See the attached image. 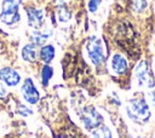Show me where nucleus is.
<instances>
[{
	"label": "nucleus",
	"instance_id": "nucleus-1",
	"mask_svg": "<svg viewBox=\"0 0 155 138\" xmlns=\"http://www.w3.org/2000/svg\"><path fill=\"white\" fill-rule=\"evenodd\" d=\"M115 40L120 47H122L130 56H138L139 48L136 42V31L133 30L132 25L128 22H121L116 27Z\"/></svg>",
	"mask_w": 155,
	"mask_h": 138
},
{
	"label": "nucleus",
	"instance_id": "nucleus-2",
	"mask_svg": "<svg viewBox=\"0 0 155 138\" xmlns=\"http://www.w3.org/2000/svg\"><path fill=\"white\" fill-rule=\"evenodd\" d=\"M127 116L136 123H145L149 121L151 116L150 108L147 100L143 97H134L132 98L126 107Z\"/></svg>",
	"mask_w": 155,
	"mask_h": 138
},
{
	"label": "nucleus",
	"instance_id": "nucleus-3",
	"mask_svg": "<svg viewBox=\"0 0 155 138\" xmlns=\"http://www.w3.org/2000/svg\"><path fill=\"white\" fill-rule=\"evenodd\" d=\"M86 52L90 61L94 65H101L105 61V50L101 39L97 36H90L86 41Z\"/></svg>",
	"mask_w": 155,
	"mask_h": 138
},
{
	"label": "nucleus",
	"instance_id": "nucleus-4",
	"mask_svg": "<svg viewBox=\"0 0 155 138\" xmlns=\"http://www.w3.org/2000/svg\"><path fill=\"white\" fill-rule=\"evenodd\" d=\"M19 1L18 0H4L1 5L0 21L6 25H13L21 21V15L18 12Z\"/></svg>",
	"mask_w": 155,
	"mask_h": 138
},
{
	"label": "nucleus",
	"instance_id": "nucleus-5",
	"mask_svg": "<svg viewBox=\"0 0 155 138\" xmlns=\"http://www.w3.org/2000/svg\"><path fill=\"white\" fill-rule=\"evenodd\" d=\"M80 119H81L84 127L87 131H94L96 128H98L103 123V116L92 105H87V107L81 109Z\"/></svg>",
	"mask_w": 155,
	"mask_h": 138
},
{
	"label": "nucleus",
	"instance_id": "nucleus-6",
	"mask_svg": "<svg viewBox=\"0 0 155 138\" xmlns=\"http://www.w3.org/2000/svg\"><path fill=\"white\" fill-rule=\"evenodd\" d=\"M134 75L137 79V82L139 86L142 87H147V88H153L155 85V77L154 74L151 71V68L149 65V63L147 61H140L136 69H134Z\"/></svg>",
	"mask_w": 155,
	"mask_h": 138
},
{
	"label": "nucleus",
	"instance_id": "nucleus-7",
	"mask_svg": "<svg viewBox=\"0 0 155 138\" xmlns=\"http://www.w3.org/2000/svg\"><path fill=\"white\" fill-rule=\"evenodd\" d=\"M21 92H22L24 100L29 104H36L40 99V93L38 91V88L35 87L33 80L29 77L23 81L22 87H21Z\"/></svg>",
	"mask_w": 155,
	"mask_h": 138
},
{
	"label": "nucleus",
	"instance_id": "nucleus-8",
	"mask_svg": "<svg viewBox=\"0 0 155 138\" xmlns=\"http://www.w3.org/2000/svg\"><path fill=\"white\" fill-rule=\"evenodd\" d=\"M0 81L8 87H15L21 82V74L8 67H4L0 69Z\"/></svg>",
	"mask_w": 155,
	"mask_h": 138
},
{
	"label": "nucleus",
	"instance_id": "nucleus-9",
	"mask_svg": "<svg viewBox=\"0 0 155 138\" xmlns=\"http://www.w3.org/2000/svg\"><path fill=\"white\" fill-rule=\"evenodd\" d=\"M28 24L34 29H40L44 24V12L36 7H27Z\"/></svg>",
	"mask_w": 155,
	"mask_h": 138
},
{
	"label": "nucleus",
	"instance_id": "nucleus-10",
	"mask_svg": "<svg viewBox=\"0 0 155 138\" xmlns=\"http://www.w3.org/2000/svg\"><path fill=\"white\" fill-rule=\"evenodd\" d=\"M110 67H111V70L117 74V75H124L127 73V69H128V63H127V59L120 54V53H115L113 54L111 59H110Z\"/></svg>",
	"mask_w": 155,
	"mask_h": 138
},
{
	"label": "nucleus",
	"instance_id": "nucleus-11",
	"mask_svg": "<svg viewBox=\"0 0 155 138\" xmlns=\"http://www.w3.org/2000/svg\"><path fill=\"white\" fill-rule=\"evenodd\" d=\"M38 46L34 45L33 42L31 44H27L23 48H22V58L25 61V62H29V63H34L36 62L38 59Z\"/></svg>",
	"mask_w": 155,
	"mask_h": 138
},
{
	"label": "nucleus",
	"instance_id": "nucleus-12",
	"mask_svg": "<svg viewBox=\"0 0 155 138\" xmlns=\"http://www.w3.org/2000/svg\"><path fill=\"white\" fill-rule=\"evenodd\" d=\"M39 57H40V59L45 64L51 63L52 59L54 58V47L52 45H44V46H41L40 52H39Z\"/></svg>",
	"mask_w": 155,
	"mask_h": 138
},
{
	"label": "nucleus",
	"instance_id": "nucleus-13",
	"mask_svg": "<svg viewBox=\"0 0 155 138\" xmlns=\"http://www.w3.org/2000/svg\"><path fill=\"white\" fill-rule=\"evenodd\" d=\"M52 35L51 30H46V31H34L31 34V40L33 44L36 46H44L47 41V39Z\"/></svg>",
	"mask_w": 155,
	"mask_h": 138
},
{
	"label": "nucleus",
	"instance_id": "nucleus-14",
	"mask_svg": "<svg viewBox=\"0 0 155 138\" xmlns=\"http://www.w3.org/2000/svg\"><path fill=\"white\" fill-rule=\"evenodd\" d=\"M56 15H57L58 21L62 22V23H65V22H68V21L71 18V12H70V10H69L65 5H59V6L57 7Z\"/></svg>",
	"mask_w": 155,
	"mask_h": 138
},
{
	"label": "nucleus",
	"instance_id": "nucleus-15",
	"mask_svg": "<svg viewBox=\"0 0 155 138\" xmlns=\"http://www.w3.org/2000/svg\"><path fill=\"white\" fill-rule=\"evenodd\" d=\"M52 75H53L52 67L48 65V64H45L42 67V69H41V84L44 86H47L50 80H51V77H52Z\"/></svg>",
	"mask_w": 155,
	"mask_h": 138
},
{
	"label": "nucleus",
	"instance_id": "nucleus-16",
	"mask_svg": "<svg viewBox=\"0 0 155 138\" xmlns=\"http://www.w3.org/2000/svg\"><path fill=\"white\" fill-rule=\"evenodd\" d=\"M93 138H113L111 131L108 126H99L93 131Z\"/></svg>",
	"mask_w": 155,
	"mask_h": 138
},
{
	"label": "nucleus",
	"instance_id": "nucleus-17",
	"mask_svg": "<svg viewBox=\"0 0 155 138\" xmlns=\"http://www.w3.org/2000/svg\"><path fill=\"white\" fill-rule=\"evenodd\" d=\"M131 7L134 12H143L147 7V0H131Z\"/></svg>",
	"mask_w": 155,
	"mask_h": 138
},
{
	"label": "nucleus",
	"instance_id": "nucleus-18",
	"mask_svg": "<svg viewBox=\"0 0 155 138\" xmlns=\"http://www.w3.org/2000/svg\"><path fill=\"white\" fill-rule=\"evenodd\" d=\"M101 1H102V0H88V5H87L88 11L92 12V13H94V12L98 10V7H99Z\"/></svg>",
	"mask_w": 155,
	"mask_h": 138
},
{
	"label": "nucleus",
	"instance_id": "nucleus-19",
	"mask_svg": "<svg viewBox=\"0 0 155 138\" xmlns=\"http://www.w3.org/2000/svg\"><path fill=\"white\" fill-rule=\"evenodd\" d=\"M18 113H19L21 115L27 116V115L31 114V110H29V109H28L27 107H24V105H19V108H18Z\"/></svg>",
	"mask_w": 155,
	"mask_h": 138
},
{
	"label": "nucleus",
	"instance_id": "nucleus-20",
	"mask_svg": "<svg viewBox=\"0 0 155 138\" xmlns=\"http://www.w3.org/2000/svg\"><path fill=\"white\" fill-rule=\"evenodd\" d=\"M6 93H7L6 88H5V86L2 85V82L0 81V97H5V96H6Z\"/></svg>",
	"mask_w": 155,
	"mask_h": 138
},
{
	"label": "nucleus",
	"instance_id": "nucleus-21",
	"mask_svg": "<svg viewBox=\"0 0 155 138\" xmlns=\"http://www.w3.org/2000/svg\"><path fill=\"white\" fill-rule=\"evenodd\" d=\"M149 96L153 98L151 99V102H153V104H155V92H151V93H149Z\"/></svg>",
	"mask_w": 155,
	"mask_h": 138
},
{
	"label": "nucleus",
	"instance_id": "nucleus-22",
	"mask_svg": "<svg viewBox=\"0 0 155 138\" xmlns=\"http://www.w3.org/2000/svg\"><path fill=\"white\" fill-rule=\"evenodd\" d=\"M56 1H57L59 5H64V2H65V0H56Z\"/></svg>",
	"mask_w": 155,
	"mask_h": 138
}]
</instances>
